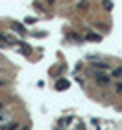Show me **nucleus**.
Listing matches in <instances>:
<instances>
[{
  "label": "nucleus",
  "mask_w": 122,
  "mask_h": 130,
  "mask_svg": "<svg viewBox=\"0 0 122 130\" xmlns=\"http://www.w3.org/2000/svg\"><path fill=\"white\" fill-rule=\"evenodd\" d=\"M0 42L2 44H8V46H16L18 44V38L10 32H0Z\"/></svg>",
  "instance_id": "f257e3e1"
},
{
  "label": "nucleus",
  "mask_w": 122,
  "mask_h": 130,
  "mask_svg": "<svg viewBox=\"0 0 122 130\" xmlns=\"http://www.w3.org/2000/svg\"><path fill=\"white\" fill-rule=\"evenodd\" d=\"M96 84H98V86H108V84H110V76L98 74V76H96Z\"/></svg>",
  "instance_id": "f03ea898"
},
{
  "label": "nucleus",
  "mask_w": 122,
  "mask_h": 130,
  "mask_svg": "<svg viewBox=\"0 0 122 130\" xmlns=\"http://www.w3.org/2000/svg\"><path fill=\"white\" fill-rule=\"evenodd\" d=\"M12 28H14V30L20 34V36H24V34H26V28H24L20 22H12Z\"/></svg>",
  "instance_id": "7ed1b4c3"
},
{
  "label": "nucleus",
  "mask_w": 122,
  "mask_h": 130,
  "mask_svg": "<svg viewBox=\"0 0 122 130\" xmlns=\"http://www.w3.org/2000/svg\"><path fill=\"white\" fill-rule=\"evenodd\" d=\"M16 128H18L16 122H4V124H0V130H16Z\"/></svg>",
  "instance_id": "20e7f679"
},
{
  "label": "nucleus",
  "mask_w": 122,
  "mask_h": 130,
  "mask_svg": "<svg viewBox=\"0 0 122 130\" xmlns=\"http://www.w3.org/2000/svg\"><path fill=\"white\" fill-rule=\"evenodd\" d=\"M8 118H10V112H8L6 108H2V110H0V124L8 122Z\"/></svg>",
  "instance_id": "39448f33"
},
{
  "label": "nucleus",
  "mask_w": 122,
  "mask_h": 130,
  "mask_svg": "<svg viewBox=\"0 0 122 130\" xmlns=\"http://www.w3.org/2000/svg\"><path fill=\"white\" fill-rule=\"evenodd\" d=\"M88 6H90V0H80V2L76 4V8H78V10H86Z\"/></svg>",
  "instance_id": "423d86ee"
},
{
  "label": "nucleus",
  "mask_w": 122,
  "mask_h": 130,
  "mask_svg": "<svg viewBox=\"0 0 122 130\" xmlns=\"http://www.w3.org/2000/svg\"><path fill=\"white\" fill-rule=\"evenodd\" d=\"M68 86H70V84H68L66 80H58L56 82V90H66Z\"/></svg>",
  "instance_id": "0eeeda50"
},
{
  "label": "nucleus",
  "mask_w": 122,
  "mask_h": 130,
  "mask_svg": "<svg viewBox=\"0 0 122 130\" xmlns=\"http://www.w3.org/2000/svg\"><path fill=\"white\" fill-rule=\"evenodd\" d=\"M94 70H108V64L106 62H96V64H92Z\"/></svg>",
  "instance_id": "6e6552de"
},
{
  "label": "nucleus",
  "mask_w": 122,
  "mask_h": 130,
  "mask_svg": "<svg viewBox=\"0 0 122 130\" xmlns=\"http://www.w3.org/2000/svg\"><path fill=\"white\" fill-rule=\"evenodd\" d=\"M86 38H88V40H94V42H98V40H100V36H98V34H86Z\"/></svg>",
  "instance_id": "1a4fd4ad"
},
{
  "label": "nucleus",
  "mask_w": 122,
  "mask_h": 130,
  "mask_svg": "<svg viewBox=\"0 0 122 130\" xmlns=\"http://www.w3.org/2000/svg\"><path fill=\"white\" fill-rule=\"evenodd\" d=\"M112 76L120 78V76H122V66H120V68H116V70H112Z\"/></svg>",
  "instance_id": "9d476101"
},
{
  "label": "nucleus",
  "mask_w": 122,
  "mask_h": 130,
  "mask_svg": "<svg viewBox=\"0 0 122 130\" xmlns=\"http://www.w3.org/2000/svg\"><path fill=\"white\" fill-rule=\"evenodd\" d=\"M102 6H104L106 10H110V8H112V0H104V2H102Z\"/></svg>",
  "instance_id": "9b49d317"
},
{
  "label": "nucleus",
  "mask_w": 122,
  "mask_h": 130,
  "mask_svg": "<svg viewBox=\"0 0 122 130\" xmlns=\"http://www.w3.org/2000/svg\"><path fill=\"white\" fill-rule=\"evenodd\" d=\"M116 92H118V94H122V82L118 84V86H116Z\"/></svg>",
  "instance_id": "f8f14e48"
},
{
  "label": "nucleus",
  "mask_w": 122,
  "mask_h": 130,
  "mask_svg": "<svg viewBox=\"0 0 122 130\" xmlns=\"http://www.w3.org/2000/svg\"><path fill=\"white\" fill-rule=\"evenodd\" d=\"M2 108H4V104H2V102H0V110H2Z\"/></svg>",
  "instance_id": "ddd939ff"
}]
</instances>
